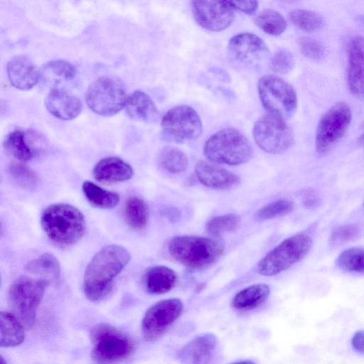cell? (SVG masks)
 Listing matches in <instances>:
<instances>
[{"label": "cell", "instance_id": "d6a6232c", "mask_svg": "<svg viewBox=\"0 0 364 364\" xmlns=\"http://www.w3.org/2000/svg\"><path fill=\"white\" fill-rule=\"evenodd\" d=\"M240 218L233 213L218 215L210 219L205 225L207 233L213 237H219L227 232L236 231L240 225Z\"/></svg>", "mask_w": 364, "mask_h": 364}, {"label": "cell", "instance_id": "ffe728a7", "mask_svg": "<svg viewBox=\"0 0 364 364\" xmlns=\"http://www.w3.org/2000/svg\"><path fill=\"white\" fill-rule=\"evenodd\" d=\"M6 70L11 84L19 90H30L40 80V70L33 62L25 55H18L11 58L7 64Z\"/></svg>", "mask_w": 364, "mask_h": 364}, {"label": "cell", "instance_id": "4316f807", "mask_svg": "<svg viewBox=\"0 0 364 364\" xmlns=\"http://www.w3.org/2000/svg\"><path fill=\"white\" fill-rule=\"evenodd\" d=\"M26 270L40 277L47 284L57 281L60 274V266L58 259L50 253H44L31 260L26 266Z\"/></svg>", "mask_w": 364, "mask_h": 364}, {"label": "cell", "instance_id": "e0dca14e", "mask_svg": "<svg viewBox=\"0 0 364 364\" xmlns=\"http://www.w3.org/2000/svg\"><path fill=\"white\" fill-rule=\"evenodd\" d=\"M348 84L350 92L364 99V38L355 36L348 47Z\"/></svg>", "mask_w": 364, "mask_h": 364}, {"label": "cell", "instance_id": "f35d334b", "mask_svg": "<svg viewBox=\"0 0 364 364\" xmlns=\"http://www.w3.org/2000/svg\"><path fill=\"white\" fill-rule=\"evenodd\" d=\"M298 45L301 53L308 58L319 60L325 55V48L318 41L303 36L298 39Z\"/></svg>", "mask_w": 364, "mask_h": 364}, {"label": "cell", "instance_id": "e575fe53", "mask_svg": "<svg viewBox=\"0 0 364 364\" xmlns=\"http://www.w3.org/2000/svg\"><path fill=\"white\" fill-rule=\"evenodd\" d=\"M289 18L293 24L306 32L316 31L323 23V18L319 14L306 9L292 10Z\"/></svg>", "mask_w": 364, "mask_h": 364}, {"label": "cell", "instance_id": "7a4b0ae2", "mask_svg": "<svg viewBox=\"0 0 364 364\" xmlns=\"http://www.w3.org/2000/svg\"><path fill=\"white\" fill-rule=\"evenodd\" d=\"M41 223L49 240L62 248L77 243L83 237L86 227L82 212L63 203L48 206L41 215Z\"/></svg>", "mask_w": 364, "mask_h": 364}, {"label": "cell", "instance_id": "60d3db41", "mask_svg": "<svg viewBox=\"0 0 364 364\" xmlns=\"http://www.w3.org/2000/svg\"><path fill=\"white\" fill-rule=\"evenodd\" d=\"M229 5L234 9L246 14H252L257 9V1H227Z\"/></svg>", "mask_w": 364, "mask_h": 364}, {"label": "cell", "instance_id": "1f68e13d", "mask_svg": "<svg viewBox=\"0 0 364 364\" xmlns=\"http://www.w3.org/2000/svg\"><path fill=\"white\" fill-rule=\"evenodd\" d=\"M255 24L264 33L271 36L282 34L287 28L283 16L273 9L261 11L255 18Z\"/></svg>", "mask_w": 364, "mask_h": 364}, {"label": "cell", "instance_id": "9a60e30c", "mask_svg": "<svg viewBox=\"0 0 364 364\" xmlns=\"http://www.w3.org/2000/svg\"><path fill=\"white\" fill-rule=\"evenodd\" d=\"M218 353V341L213 333H204L186 343L178 353L181 364H213Z\"/></svg>", "mask_w": 364, "mask_h": 364}, {"label": "cell", "instance_id": "ee69618b", "mask_svg": "<svg viewBox=\"0 0 364 364\" xmlns=\"http://www.w3.org/2000/svg\"><path fill=\"white\" fill-rule=\"evenodd\" d=\"M229 364H255V363L250 360H244L231 363Z\"/></svg>", "mask_w": 364, "mask_h": 364}, {"label": "cell", "instance_id": "f1b7e54d", "mask_svg": "<svg viewBox=\"0 0 364 364\" xmlns=\"http://www.w3.org/2000/svg\"><path fill=\"white\" fill-rule=\"evenodd\" d=\"M124 213L127 224L134 230H142L148 223L149 207L146 202L139 197L132 196L127 199Z\"/></svg>", "mask_w": 364, "mask_h": 364}, {"label": "cell", "instance_id": "836d02e7", "mask_svg": "<svg viewBox=\"0 0 364 364\" xmlns=\"http://www.w3.org/2000/svg\"><path fill=\"white\" fill-rule=\"evenodd\" d=\"M336 263L345 271L364 274V249L353 247L344 250L338 255Z\"/></svg>", "mask_w": 364, "mask_h": 364}, {"label": "cell", "instance_id": "8992f818", "mask_svg": "<svg viewBox=\"0 0 364 364\" xmlns=\"http://www.w3.org/2000/svg\"><path fill=\"white\" fill-rule=\"evenodd\" d=\"M313 245L311 237L297 234L281 242L258 262L257 269L263 276L278 274L301 261Z\"/></svg>", "mask_w": 364, "mask_h": 364}, {"label": "cell", "instance_id": "74e56055", "mask_svg": "<svg viewBox=\"0 0 364 364\" xmlns=\"http://www.w3.org/2000/svg\"><path fill=\"white\" fill-rule=\"evenodd\" d=\"M294 65V59L291 53L284 48L277 50L270 59L272 70L279 74H287Z\"/></svg>", "mask_w": 364, "mask_h": 364}, {"label": "cell", "instance_id": "9c48e42d", "mask_svg": "<svg viewBox=\"0 0 364 364\" xmlns=\"http://www.w3.org/2000/svg\"><path fill=\"white\" fill-rule=\"evenodd\" d=\"M260 101L269 114L283 118L291 117L297 107V96L293 87L274 75L262 76L257 84Z\"/></svg>", "mask_w": 364, "mask_h": 364}, {"label": "cell", "instance_id": "5bb4252c", "mask_svg": "<svg viewBox=\"0 0 364 364\" xmlns=\"http://www.w3.org/2000/svg\"><path fill=\"white\" fill-rule=\"evenodd\" d=\"M191 6L196 22L210 31H224L235 18L234 9L227 1H193Z\"/></svg>", "mask_w": 364, "mask_h": 364}, {"label": "cell", "instance_id": "30bf717a", "mask_svg": "<svg viewBox=\"0 0 364 364\" xmlns=\"http://www.w3.org/2000/svg\"><path fill=\"white\" fill-rule=\"evenodd\" d=\"M252 135L257 145L272 154L285 151L294 141L292 130L284 118L272 114L263 115L255 122Z\"/></svg>", "mask_w": 364, "mask_h": 364}, {"label": "cell", "instance_id": "ba28073f", "mask_svg": "<svg viewBox=\"0 0 364 364\" xmlns=\"http://www.w3.org/2000/svg\"><path fill=\"white\" fill-rule=\"evenodd\" d=\"M127 90L122 81L114 76H103L88 87L85 98L88 107L101 116H112L126 105Z\"/></svg>", "mask_w": 364, "mask_h": 364}, {"label": "cell", "instance_id": "2e32d148", "mask_svg": "<svg viewBox=\"0 0 364 364\" xmlns=\"http://www.w3.org/2000/svg\"><path fill=\"white\" fill-rule=\"evenodd\" d=\"M228 49L237 60L248 63L264 60L269 53L265 42L256 34L248 32L232 36L228 42Z\"/></svg>", "mask_w": 364, "mask_h": 364}, {"label": "cell", "instance_id": "52a82bcc", "mask_svg": "<svg viewBox=\"0 0 364 364\" xmlns=\"http://www.w3.org/2000/svg\"><path fill=\"white\" fill-rule=\"evenodd\" d=\"M47 284L40 279L21 277L10 287L9 299L13 314L26 328H31L36 323V312Z\"/></svg>", "mask_w": 364, "mask_h": 364}, {"label": "cell", "instance_id": "d590c367", "mask_svg": "<svg viewBox=\"0 0 364 364\" xmlns=\"http://www.w3.org/2000/svg\"><path fill=\"white\" fill-rule=\"evenodd\" d=\"M294 203L287 199H279L271 202L258 210L255 215V220L264 221L285 215L292 211Z\"/></svg>", "mask_w": 364, "mask_h": 364}, {"label": "cell", "instance_id": "4dcf8cb0", "mask_svg": "<svg viewBox=\"0 0 364 364\" xmlns=\"http://www.w3.org/2000/svg\"><path fill=\"white\" fill-rule=\"evenodd\" d=\"M161 166L172 173H181L188 167V159L181 149L174 146L164 147L159 156Z\"/></svg>", "mask_w": 364, "mask_h": 364}, {"label": "cell", "instance_id": "7c38bea8", "mask_svg": "<svg viewBox=\"0 0 364 364\" xmlns=\"http://www.w3.org/2000/svg\"><path fill=\"white\" fill-rule=\"evenodd\" d=\"M161 127L166 137L178 143L196 140L203 132L198 114L184 105L170 109L161 119Z\"/></svg>", "mask_w": 364, "mask_h": 364}, {"label": "cell", "instance_id": "277c9868", "mask_svg": "<svg viewBox=\"0 0 364 364\" xmlns=\"http://www.w3.org/2000/svg\"><path fill=\"white\" fill-rule=\"evenodd\" d=\"M203 153L210 162L237 166L250 160L252 149L245 135L229 127L213 134L206 141Z\"/></svg>", "mask_w": 364, "mask_h": 364}, {"label": "cell", "instance_id": "ab89813d", "mask_svg": "<svg viewBox=\"0 0 364 364\" xmlns=\"http://www.w3.org/2000/svg\"><path fill=\"white\" fill-rule=\"evenodd\" d=\"M359 228L355 224H346L336 228L329 237V242L333 246L343 245L353 239L358 234Z\"/></svg>", "mask_w": 364, "mask_h": 364}, {"label": "cell", "instance_id": "f6af8a7d", "mask_svg": "<svg viewBox=\"0 0 364 364\" xmlns=\"http://www.w3.org/2000/svg\"><path fill=\"white\" fill-rule=\"evenodd\" d=\"M1 364H7L6 361L4 359L3 357L1 358Z\"/></svg>", "mask_w": 364, "mask_h": 364}, {"label": "cell", "instance_id": "ac0fdd59", "mask_svg": "<svg viewBox=\"0 0 364 364\" xmlns=\"http://www.w3.org/2000/svg\"><path fill=\"white\" fill-rule=\"evenodd\" d=\"M194 171L200 183L210 188L230 189L240 183L238 176L210 161H198Z\"/></svg>", "mask_w": 364, "mask_h": 364}, {"label": "cell", "instance_id": "8d00e7d4", "mask_svg": "<svg viewBox=\"0 0 364 364\" xmlns=\"http://www.w3.org/2000/svg\"><path fill=\"white\" fill-rule=\"evenodd\" d=\"M9 173L15 183L26 190H33L38 182L36 173L21 164H14L9 168Z\"/></svg>", "mask_w": 364, "mask_h": 364}, {"label": "cell", "instance_id": "f546056e", "mask_svg": "<svg viewBox=\"0 0 364 364\" xmlns=\"http://www.w3.org/2000/svg\"><path fill=\"white\" fill-rule=\"evenodd\" d=\"M4 147L12 156L21 161H28L34 156L26 134L20 130H14L6 136Z\"/></svg>", "mask_w": 364, "mask_h": 364}, {"label": "cell", "instance_id": "603a6c76", "mask_svg": "<svg viewBox=\"0 0 364 364\" xmlns=\"http://www.w3.org/2000/svg\"><path fill=\"white\" fill-rule=\"evenodd\" d=\"M125 108L133 119L153 123L159 119V112L153 100L145 92L136 90L127 97Z\"/></svg>", "mask_w": 364, "mask_h": 364}, {"label": "cell", "instance_id": "d6986e66", "mask_svg": "<svg viewBox=\"0 0 364 364\" xmlns=\"http://www.w3.org/2000/svg\"><path fill=\"white\" fill-rule=\"evenodd\" d=\"M77 77L76 68L64 60H55L46 63L40 70V80L52 90H68Z\"/></svg>", "mask_w": 364, "mask_h": 364}, {"label": "cell", "instance_id": "cb8c5ba5", "mask_svg": "<svg viewBox=\"0 0 364 364\" xmlns=\"http://www.w3.org/2000/svg\"><path fill=\"white\" fill-rule=\"evenodd\" d=\"M177 279V274L172 269L156 265L146 270L144 283L149 294H162L171 291L176 286Z\"/></svg>", "mask_w": 364, "mask_h": 364}, {"label": "cell", "instance_id": "4fadbf2b", "mask_svg": "<svg viewBox=\"0 0 364 364\" xmlns=\"http://www.w3.org/2000/svg\"><path fill=\"white\" fill-rule=\"evenodd\" d=\"M183 306L177 298L159 301L150 306L141 321V332L147 341L159 339L177 320Z\"/></svg>", "mask_w": 364, "mask_h": 364}, {"label": "cell", "instance_id": "7402d4cb", "mask_svg": "<svg viewBox=\"0 0 364 364\" xmlns=\"http://www.w3.org/2000/svg\"><path fill=\"white\" fill-rule=\"evenodd\" d=\"M134 175L132 167L120 158L106 157L99 161L92 170L94 178L101 183H117L129 180Z\"/></svg>", "mask_w": 364, "mask_h": 364}, {"label": "cell", "instance_id": "b9f144b4", "mask_svg": "<svg viewBox=\"0 0 364 364\" xmlns=\"http://www.w3.org/2000/svg\"><path fill=\"white\" fill-rule=\"evenodd\" d=\"M351 344L353 349L360 354L364 355V331H357L352 337Z\"/></svg>", "mask_w": 364, "mask_h": 364}, {"label": "cell", "instance_id": "6da1fadb", "mask_svg": "<svg viewBox=\"0 0 364 364\" xmlns=\"http://www.w3.org/2000/svg\"><path fill=\"white\" fill-rule=\"evenodd\" d=\"M131 256L129 251L119 245L102 248L86 267L83 291L91 301L98 302L112 291L114 279L127 266Z\"/></svg>", "mask_w": 364, "mask_h": 364}, {"label": "cell", "instance_id": "d4e9b609", "mask_svg": "<svg viewBox=\"0 0 364 364\" xmlns=\"http://www.w3.org/2000/svg\"><path fill=\"white\" fill-rule=\"evenodd\" d=\"M24 326L12 313H0V346L14 347L21 344L25 339Z\"/></svg>", "mask_w": 364, "mask_h": 364}, {"label": "cell", "instance_id": "7bdbcfd3", "mask_svg": "<svg viewBox=\"0 0 364 364\" xmlns=\"http://www.w3.org/2000/svg\"><path fill=\"white\" fill-rule=\"evenodd\" d=\"M304 203L309 207L314 206V203H317V198L315 193L313 192L307 193Z\"/></svg>", "mask_w": 364, "mask_h": 364}, {"label": "cell", "instance_id": "44dd1931", "mask_svg": "<svg viewBox=\"0 0 364 364\" xmlns=\"http://www.w3.org/2000/svg\"><path fill=\"white\" fill-rule=\"evenodd\" d=\"M45 105L50 114L63 120L77 117L82 109L80 99L65 90H50L45 100Z\"/></svg>", "mask_w": 364, "mask_h": 364}, {"label": "cell", "instance_id": "484cf974", "mask_svg": "<svg viewBox=\"0 0 364 364\" xmlns=\"http://www.w3.org/2000/svg\"><path fill=\"white\" fill-rule=\"evenodd\" d=\"M265 284H255L240 291L232 299L231 306L239 311H249L262 305L269 295Z\"/></svg>", "mask_w": 364, "mask_h": 364}, {"label": "cell", "instance_id": "5b68a950", "mask_svg": "<svg viewBox=\"0 0 364 364\" xmlns=\"http://www.w3.org/2000/svg\"><path fill=\"white\" fill-rule=\"evenodd\" d=\"M91 356L99 364H116L133 353V341L120 331L107 323L95 326L90 333Z\"/></svg>", "mask_w": 364, "mask_h": 364}, {"label": "cell", "instance_id": "83f0119b", "mask_svg": "<svg viewBox=\"0 0 364 364\" xmlns=\"http://www.w3.org/2000/svg\"><path fill=\"white\" fill-rule=\"evenodd\" d=\"M82 190L87 201L97 208L112 209L118 205L120 200L117 193L106 190L90 181L83 182Z\"/></svg>", "mask_w": 364, "mask_h": 364}, {"label": "cell", "instance_id": "3957f363", "mask_svg": "<svg viewBox=\"0 0 364 364\" xmlns=\"http://www.w3.org/2000/svg\"><path fill=\"white\" fill-rule=\"evenodd\" d=\"M225 250L218 239L200 236L181 235L168 242L169 255L191 269H203L216 262Z\"/></svg>", "mask_w": 364, "mask_h": 364}, {"label": "cell", "instance_id": "8fae6325", "mask_svg": "<svg viewBox=\"0 0 364 364\" xmlns=\"http://www.w3.org/2000/svg\"><path fill=\"white\" fill-rule=\"evenodd\" d=\"M351 121V110L344 102L334 104L321 117L315 139L318 155L328 153L346 132Z\"/></svg>", "mask_w": 364, "mask_h": 364}]
</instances>
